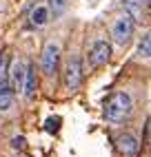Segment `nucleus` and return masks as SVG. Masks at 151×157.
<instances>
[{
  "label": "nucleus",
  "mask_w": 151,
  "mask_h": 157,
  "mask_svg": "<svg viewBox=\"0 0 151 157\" xmlns=\"http://www.w3.org/2000/svg\"><path fill=\"white\" fill-rule=\"evenodd\" d=\"M133 111V102H131V95L124 91H118L113 93V95L109 98V102H107V109H104V117L118 124V122H124L129 115H131Z\"/></svg>",
  "instance_id": "obj_1"
},
{
  "label": "nucleus",
  "mask_w": 151,
  "mask_h": 157,
  "mask_svg": "<svg viewBox=\"0 0 151 157\" xmlns=\"http://www.w3.org/2000/svg\"><path fill=\"white\" fill-rule=\"evenodd\" d=\"M133 29H136V22L129 16L116 18V22H113V42L118 47L129 44V42H131V38H133Z\"/></svg>",
  "instance_id": "obj_2"
},
{
  "label": "nucleus",
  "mask_w": 151,
  "mask_h": 157,
  "mask_svg": "<svg viewBox=\"0 0 151 157\" xmlns=\"http://www.w3.org/2000/svg\"><path fill=\"white\" fill-rule=\"evenodd\" d=\"M80 84H82V64L80 58L73 56L64 64V86H67V91H78Z\"/></svg>",
  "instance_id": "obj_3"
},
{
  "label": "nucleus",
  "mask_w": 151,
  "mask_h": 157,
  "mask_svg": "<svg viewBox=\"0 0 151 157\" xmlns=\"http://www.w3.org/2000/svg\"><path fill=\"white\" fill-rule=\"evenodd\" d=\"M60 64V44L58 42H49L42 51V58H40V67L47 75H53Z\"/></svg>",
  "instance_id": "obj_4"
},
{
  "label": "nucleus",
  "mask_w": 151,
  "mask_h": 157,
  "mask_svg": "<svg viewBox=\"0 0 151 157\" xmlns=\"http://www.w3.org/2000/svg\"><path fill=\"white\" fill-rule=\"evenodd\" d=\"M109 58H111V44L107 40H96L91 44V51H89V64L100 67L104 62H109Z\"/></svg>",
  "instance_id": "obj_5"
},
{
  "label": "nucleus",
  "mask_w": 151,
  "mask_h": 157,
  "mask_svg": "<svg viewBox=\"0 0 151 157\" xmlns=\"http://www.w3.org/2000/svg\"><path fill=\"white\" fill-rule=\"evenodd\" d=\"M25 71H27V64L25 62H14L11 69H7V75L11 78V89L14 91H22V82H25Z\"/></svg>",
  "instance_id": "obj_6"
},
{
  "label": "nucleus",
  "mask_w": 151,
  "mask_h": 157,
  "mask_svg": "<svg viewBox=\"0 0 151 157\" xmlns=\"http://www.w3.org/2000/svg\"><path fill=\"white\" fill-rule=\"evenodd\" d=\"M116 144H118V151H120L122 155H129V157H133V155L140 151V144H138V140L133 137L131 133L120 135V137L116 140Z\"/></svg>",
  "instance_id": "obj_7"
},
{
  "label": "nucleus",
  "mask_w": 151,
  "mask_h": 157,
  "mask_svg": "<svg viewBox=\"0 0 151 157\" xmlns=\"http://www.w3.org/2000/svg\"><path fill=\"white\" fill-rule=\"evenodd\" d=\"M36 89H38L36 71H34V67H29V64H27V71H25V82H22L25 98H27V100H34V95H36Z\"/></svg>",
  "instance_id": "obj_8"
},
{
  "label": "nucleus",
  "mask_w": 151,
  "mask_h": 157,
  "mask_svg": "<svg viewBox=\"0 0 151 157\" xmlns=\"http://www.w3.org/2000/svg\"><path fill=\"white\" fill-rule=\"evenodd\" d=\"M124 16H129L133 22H142V2L140 0H122Z\"/></svg>",
  "instance_id": "obj_9"
},
{
  "label": "nucleus",
  "mask_w": 151,
  "mask_h": 157,
  "mask_svg": "<svg viewBox=\"0 0 151 157\" xmlns=\"http://www.w3.org/2000/svg\"><path fill=\"white\" fill-rule=\"evenodd\" d=\"M11 104H14V89L5 80H0V111H9Z\"/></svg>",
  "instance_id": "obj_10"
},
{
  "label": "nucleus",
  "mask_w": 151,
  "mask_h": 157,
  "mask_svg": "<svg viewBox=\"0 0 151 157\" xmlns=\"http://www.w3.org/2000/svg\"><path fill=\"white\" fill-rule=\"evenodd\" d=\"M29 20H31V25L34 27H45L47 22H49V11H47V7H36L34 11H31V16H29Z\"/></svg>",
  "instance_id": "obj_11"
},
{
  "label": "nucleus",
  "mask_w": 151,
  "mask_h": 157,
  "mask_svg": "<svg viewBox=\"0 0 151 157\" xmlns=\"http://www.w3.org/2000/svg\"><path fill=\"white\" fill-rule=\"evenodd\" d=\"M47 2H49V7H47L49 16L53 13V18H58L60 13H64V9H67V2H69V0H47Z\"/></svg>",
  "instance_id": "obj_12"
},
{
  "label": "nucleus",
  "mask_w": 151,
  "mask_h": 157,
  "mask_svg": "<svg viewBox=\"0 0 151 157\" xmlns=\"http://www.w3.org/2000/svg\"><path fill=\"white\" fill-rule=\"evenodd\" d=\"M138 56L145 58V60H149V56H151V36H149V33H145L142 40H140V44H138Z\"/></svg>",
  "instance_id": "obj_13"
},
{
  "label": "nucleus",
  "mask_w": 151,
  "mask_h": 157,
  "mask_svg": "<svg viewBox=\"0 0 151 157\" xmlns=\"http://www.w3.org/2000/svg\"><path fill=\"white\" fill-rule=\"evenodd\" d=\"M7 62H9L7 53H0V80L7 78Z\"/></svg>",
  "instance_id": "obj_14"
},
{
  "label": "nucleus",
  "mask_w": 151,
  "mask_h": 157,
  "mask_svg": "<svg viewBox=\"0 0 151 157\" xmlns=\"http://www.w3.org/2000/svg\"><path fill=\"white\" fill-rule=\"evenodd\" d=\"M58 124H60V120H58V117L47 120V126H45V128H47L49 133H56V131H58Z\"/></svg>",
  "instance_id": "obj_15"
},
{
  "label": "nucleus",
  "mask_w": 151,
  "mask_h": 157,
  "mask_svg": "<svg viewBox=\"0 0 151 157\" xmlns=\"http://www.w3.org/2000/svg\"><path fill=\"white\" fill-rule=\"evenodd\" d=\"M14 148H25V137H14Z\"/></svg>",
  "instance_id": "obj_16"
},
{
  "label": "nucleus",
  "mask_w": 151,
  "mask_h": 157,
  "mask_svg": "<svg viewBox=\"0 0 151 157\" xmlns=\"http://www.w3.org/2000/svg\"><path fill=\"white\" fill-rule=\"evenodd\" d=\"M142 5H149V0H145V2H142Z\"/></svg>",
  "instance_id": "obj_17"
}]
</instances>
